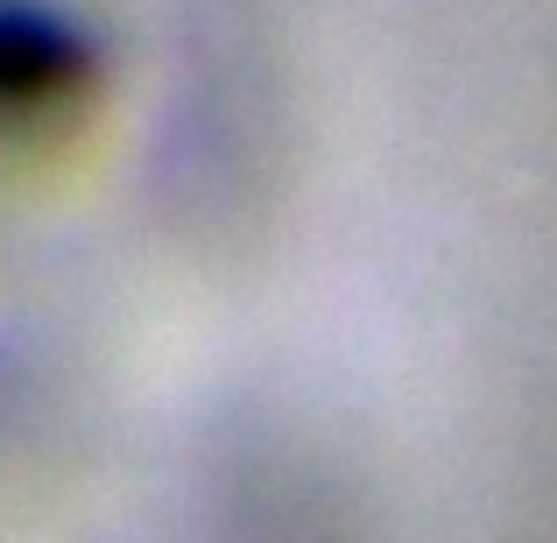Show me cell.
I'll use <instances>...</instances> for the list:
<instances>
[{"mask_svg":"<svg viewBox=\"0 0 557 543\" xmlns=\"http://www.w3.org/2000/svg\"><path fill=\"white\" fill-rule=\"evenodd\" d=\"M85 78V50L57 14L0 0V121H36L64 107Z\"/></svg>","mask_w":557,"mask_h":543,"instance_id":"1","label":"cell"}]
</instances>
